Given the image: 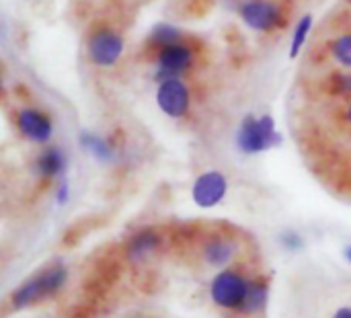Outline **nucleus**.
Here are the masks:
<instances>
[{
    "label": "nucleus",
    "instance_id": "22",
    "mask_svg": "<svg viewBox=\"0 0 351 318\" xmlns=\"http://www.w3.org/2000/svg\"><path fill=\"white\" fill-rule=\"evenodd\" d=\"M346 119H348V125L351 127V103L348 105V111H346Z\"/></svg>",
    "mask_w": 351,
    "mask_h": 318
},
{
    "label": "nucleus",
    "instance_id": "19",
    "mask_svg": "<svg viewBox=\"0 0 351 318\" xmlns=\"http://www.w3.org/2000/svg\"><path fill=\"white\" fill-rule=\"evenodd\" d=\"M280 243H282L288 251H298V249H302V247H304L302 236H300V234H296V232H292V230H286V232L280 236Z\"/></svg>",
    "mask_w": 351,
    "mask_h": 318
},
{
    "label": "nucleus",
    "instance_id": "16",
    "mask_svg": "<svg viewBox=\"0 0 351 318\" xmlns=\"http://www.w3.org/2000/svg\"><path fill=\"white\" fill-rule=\"evenodd\" d=\"M331 56L346 68H351V33H343L331 41Z\"/></svg>",
    "mask_w": 351,
    "mask_h": 318
},
{
    "label": "nucleus",
    "instance_id": "14",
    "mask_svg": "<svg viewBox=\"0 0 351 318\" xmlns=\"http://www.w3.org/2000/svg\"><path fill=\"white\" fill-rule=\"evenodd\" d=\"M80 144H82V148H86L95 158H99V160H103V162H107V160L113 158V148H111L103 138H99V136H95V134H82V136H80Z\"/></svg>",
    "mask_w": 351,
    "mask_h": 318
},
{
    "label": "nucleus",
    "instance_id": "8",
    "mask_svg": "<svg viewBox=\"0 0 351 318\" xmlns=\"http://www.w3.org/2000/svg\"><path fill=\"white\" fill-rule=\"evenodd\" d=\"M193 64V49L189 45L173 43L158 49V72L167 78H177V74L187 72Z\"/></svg>",
    "mask_w": 351,
    "mask_h": 318
},
{
    "label": "nucleus",
    "instance_id": "1",
    "mask_svg": "<svg viewBox=\"0 0 351 318\" xmlns=\"http://www.w3.org/2000/svg\"><path fill=\"white\" fill-rule=\"evenodd\" d=\"M68 280V271L64 265L56 263L51 267H45L31 280H27L19 290L12 292L10 304L16 310H23L27 306H33L37 302H43L51 296H56Z\"/></svg>",
    "mask_w": 351,
    "mask_h": 318
},
{
    "label": "nucleus",
    "instance_id": "13",
    "mask_svg": "<svg viewBox=\"0 0 351 318\" xmlns=\"http://www.w3.org/2000/svg\"><path fill=\"white\" fill-rule=\"evenodd\" d=\"M64 164H66V160H64L62 150L51 146V148H45V150L37 156V160H35V171H37V175L43 177V179H53V177H58V175L64 171Z\"/></svg>",
    "mask_w": 351,
    "mask_h": 318
},
{
    "label": "nucleus",
    "instance_id": "20",
    "mask_svg": "<svg viewBox=\"0 0 351 318\" xmlns=\"http://www.w3.org/2000/svg\"><path fill=\"white\" fill-rule=\"evenodd\" d=\"M66 199H68V187H66V185H62V187H60V191H58V201H60V204H64Z\"/></svg>",
    "mask_w": 351,
    "mask_h": 318
},
{
    "label": "nucleus",
    "instance_id": "10",
    "mask_svg": "<svg viewBox=\"0 0 351 318\" xmlns=\"http://www.w3.org/2000/svg\"><path fill=\"white\" fill-rule=\"evenodd\" d=\"M160 245H162V236L154 228L138 230L125 243V257L130 263H144L160 249Z\"/></svg>",
    "mask_w": 351,
    "mask_h": 318
},
{
    "label": "nucleus",
    "instance_id": "18",
    "mask_svg": "<svg viewBox=\"0 0 351 318\" xmlns=\"http://www.w3.org/2000/svg\"><path fill=\"white\" fill-rule=\"evenodd\" d=\"M311 25H313V16H302L300 19V23L296 25V31H294V39H292V45H290V56L292 58H296L298 56V51H300V47L304 45V41H306V35H308V31H311Z\"/></svg>",
    "mask_w": 351,
    "mask_h": 318
},
{
    "label": "nucleus",
    "instance_id": "11",
    "mask_svg": "<svg viewBox=\"0 0 351 318\" xmlns=\"http://www.w3.org/2000/svg\"><path fill=\"white\" fill-rule=\"evenodd\" d=\"M239 243L232 241L230 236H210L204 245H202V257L208 265L212 267H224L228 263H232L239 257Z\"/></svg>",
    "mask_w": 351,
    "mask_h": 318
},
{
    "label": "nucleus",
    "instance_id": "2",
    "mask_svg": "<svg viewBox=\"0 0 351 318\" xmlns=\"http://www.w3.org/2000/svg\"><path fill=\"white\" fill-rule=\"evenodd\" d=\"M249 282L241 271L237 269H226L222 273H218L212 284H210V298L212 302L222 308V310H241L247 290H249Z\"/></svg>",
    "mask_w": 351,
    "mask_h": 318
},
{
    "label": "nucleus",
    "instance_id": "9",
    "mask_svg": "<svg viewBox=\"0 0 351 318\" xmlns=\"http://www.w3.org/2000/svg\"><path fill=\"white\" fill-rule=\"evenodd\" d=\"M16 127H19L21 136H25L27 140L37 142V144L47 142L51 138V132H53L51 119L45 113L37 111V109H23V111H19Z\"/></svg>",
    "mask_w": 351,
    "mask_h": 318
},
{
    "label": "nucleus",
    "instance_id": "4",
    "mask_svg": "<svg viewBox=\"0 0 351 318\" xmlns=\"http://www.w3.org/2000/svg\"><path fill=\"white\" fill-rule=\"evenodd\" d=\"M86 53H88V60L97 66H103V68L113 66L123 53V39L117 31L101 27L90 33L88 43H86Z\"/></svg>",
    "mask_w": 351,
    "mask_h": 318
},
{
    "label": "nucleus",
    "instance_id": "23",
    "mask_svg": "<svg viewBox=\"0 0 351 318\" xmlns=\"http://www.w3.org/2000/svg\"><path fill=\"white\" fill-rule=\"evenodd\" d=\"M346 257H348V261L351 263V247H348V249H346Z\"/></svg>",
    "mask_w": 351,
    "mask_h": 318
},
{
    "label": "nucleus",
    "instance_id": "5",
    "mask_svg": "<svg viewBox=\"0 0 351 318\" xmlns=\"http://www.w3.org/2000/svg\"><path fill=\"white\" fill-rule=\"evenodd\" d=\"M243 21L257 31L269 33L278 27L286 25V14L278 2L271 0H249L241 6Z\"/></svg>",
    "mask_w": 351,
    "mask_h": 318
},
{
    "label": "nucleus",
    "instance_id": "15",
    "mask_svg": "<svg viewBox=\"0 0 351 318\" xmlns=\"http://www.w3.org/2000/svg\"><path fill=\"white\" fill-rule=\"evenodd\" d=\"M150 43L156 45L158 49L167 47V45H173V43H181V31L173 25H156L150 33Z\"/></svg>",
    "mask_w": 351,
    "mask_h": 318
},
{
    "label": "nucleus",
    "instance_id": "7",
    "mask_svg": "<svg viewBox=\"0 0 351 318\" xmlns=\"http://www.w3.org/2000/svg\"><path fill=\"white\" fill-rule=\"evenodd\" d=\"M226 189H228L226 177L218 171H210L197 177V181L193 183L191 195L199 208H214L224 199Z\"/></svg>",
    "mask_w": 351,
    "mask_h": 318
},
{
    "label": "nucleus",
    "instance_id": "12",
    "mask_svg": "<svg viewBox=\"0 0 351 318\" xmlns=\"http://www.w3.org/2000/svg\"><path fill=\"white\" fill-rule=\"evenodd\" d=\"M267 298H269V286L265 280L257 278V280H251L249 282V290H247V296H245V302L241 306V315L243 317H253V315H259L265 310V304H267Z\"/></svg>",
    "mask_w": 351,
    "mask_h": 318
},
{
    "label": "nucleus",
    "instance_id": "21",
    "mask_svg": "<svg viewBox=\"0 0 351 318\" xmlns=\"http://www.w3.org/2000/svg\"><path fill=\"white\" fill-rule=\"evenodd\" d=\"M333 318H351V308H341V310H337Z\"/></svg>",
    "mask_w": 351,
    "mask_h": 318
},
{
    "label": "nucleus",
    "instance_id": "6",
    "mask_svg": "<svg viewBox=\"0 0 351 318\" xmlns=\"http://www.w3.org/2000/svg\"><path fill=\"white\" fill-rule=\"evenodd\" d=\"M156 101L158 107L169 115V117H183L189 111V103H191V95L189 88L183 80L179 78H165L158 86L156 93Z\"/></svg>",
    "mask_w": 351,
    "mask_h": 318
},
{
    "label": "nucleus",
    "instance_id": "3",
    "mask_svg": "<svg viewBox=\"0 0 351 318\" xmlns=\"http://www.w3.org/2000/svg\"><path fill=\"white\" fill-rule=\"evenodd\" d=\"M239 148L247 154H257L263 150H269L280 142V136L276 134V125L271 117H247L239 130L237 136Z\"/></svg>",
    "mask_w": 351,
    "mask_h": 318
},
{
    "label": "nucleus",
    "instance_id": "17",
    "mask_svg": "<svg viewBox=\"0 0 351 318\" xmlns=\"http://www.w3.org/2000/svg\"><path fill=\"white\" fill-rule=\"evenodd\" d=\"M329 93L337 97H351V72H335L327 80Z\"/></svg>",
    "mask_w": 351,
    "mask_h": 318
}]
</instances>
